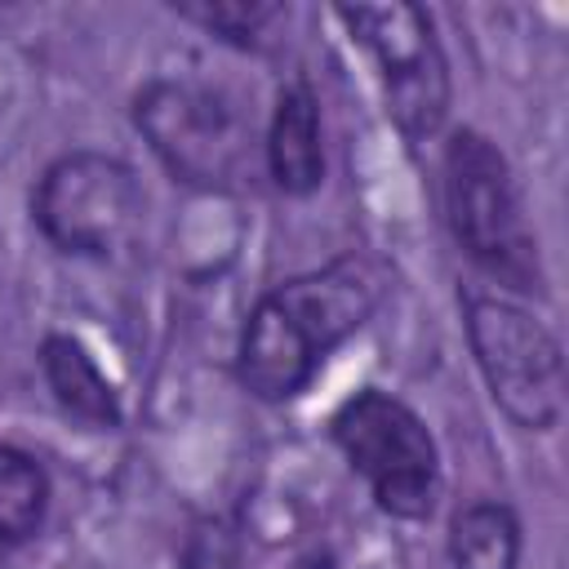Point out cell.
Instances as JSON below:
<instances>
[{
  "mask_svg": "<svg viewBox=\"0 0 569 569\" xmlns=\"http://www.w3.org/2000/svg\"><path fill=\"white\" fill-rule=\"evenodd\" d=\"M169 9L182 22H196L236 49H262L267 31L280 18H289V4H276V0H196V4H169Z\"/></svg>",
  "mask_w": 569,
  "mask_h": 569,
  "instance_id": "cell-12",
  "label": "cell"
},
{
  "mask_svg": "<svg viewBox=\"0 0 569 569\" xmlns=\"http://www.w3.org/2000/svg\"><path fill=\"white\" fill-rule=\"evenodd\" d=\"M333 13L351 31V40L373 58L387 116L396 120V129L409 142L436 138L449 120L453 80L431 9L413 0H391V4H338Z\"/></svg>",
  "mask_w": 569,
  "mask_h": 569,
  "instance_id": "cell-7",
  "label": "cell"
},
{
  "mask_svg": "<svg viewBox=\"0 0 569 569\" xmlns=\"http://www.w3.org/2000/svg\"><path fill=\"white\" fill-rule=\"evenodd\" d=\"M329 440L369 485L382 516L427 520L436 511L445 485L440 445L413 405L382 387H360L333 409Z\"/></svg>",
  "mask_w": 569,
  "mask_h": 569,
  "instance_id": "cell-5",
  "label": "cell"
},
{
  "mask_svg": "<svg viewBox=\"0 0 569 569\" xmlns=\"http://www.w3.org/2000/svg\"><path fill=\"white\" fill-rule=\"evenodd\" d=\"M240 556H244L240 520L227 511H209L187 529L178 569H240Z\"/></svg>",
  "mask_w": 569,
  "mask_h": 569,
  "instance_id": "cell-13",
  "label": "cell"
},
{
  "mask_svg": "<svg viewBox=\"0 0 569 569\" xmlns=\"http://www.w3.org/2000/svg\"><path fill=\"white\" fill-rule=\"evenodd\" d=\"M40 373H44V387L53 391L58 409L71 413L76 422H84L93 431L124 427V405H120L111 378L102 373L98 356L80 338L44 333L40 338Z\"/></svg>",
  "mask_w": 569,
  "mask_h": 569,
  "instance_id": "cell-9",
  "label": "cell"
},
{
  "mask_svg": "<svg viewBox=\"0 0 569 569\" xmlns=\"http://www.w3.org/2000/svg\"><path fill=\"white\" fill-rule=\"evenodd\" d=\"M31 222L67 258H116L142 227L138 173L107 151H62L31 187Z\"/></svg>",
  "mask_w": 569,
  "mask_h": 569,
  "instance_id": "cell-6",
  "label": "cell"
},
{
  "mask_svg": "<svg viewBox=\"0 0 569 569\" xmlns=\"http://www.w3.org/2000/svg\"><path fill=\"white\" fill-rule=\"evenodd\" d=\"M458 302L471 360L498 413L520 431H556L565 418L560 338L507 293L462 289Z\"/></svg>",
  "mask_w": 569,
  "mask_h": 569,
  "instance_id": "cell-4",
  "label": "cell"
},
{
  "mask_svg": "<svg viewBox=\"0 0 569 569\" xmlns=\"http://www.w3.org/2000/svg\"><path fill=\"white\" fill-rule=\"evenodd\" d=\"M53 485L36 453L0 440V551L31 542L44 529Z\"/></svg>",
  "mask_w": 569,
  "mask_h": 569,
  "instance_id": "cell-11",
  "label": "cell"
},
{
  "mask_svg": "<svg viewBox=\"0 0 569 569\" xmlns=\"http://www.w3.org/2000/svg\"><path fill=\"white\" fill-rule=\"evenodd\" d=\"M449 569H520L525 525L502 498H471L449 516Z\"/></svg>",
  "mask_w": 569,
  "mask_h": 569,
  "instance_id": "cell-10",
  "label": "cell"
},
{
  "mask_svg": "<svg viewBox=\"0 0 569 569\" xmlns=\"http://www.w3.org/2000/svg\"><path fill=\"white\" fill-rule=\"evenodd\" d=\"M262 173L280 196L307 200L325 182V124L320 98L307 76L280 84L267 133H262Z\"/></svg>",
  "mask_w": 569,
  "mask_h": 569,
  "instance_id": "cell-8",
  "label": "cell"
},
{
  "mask_svg": "<svg viewBox=\"0 0 569 569\" xmlns=\"http://www.w3.org/2000/svg\"><path fill=\"white\" fill-rule=\"evenodd\" d=\"M382 293L387 267L365 249L262 289L236 338V382L262 405L298 400L325 360L369 325Z\"/></svg>",
  "mask_w": 569,
  "mask_h": 569,
  "instance_id": "cell-1",
  "label": "cell"
},
{
  "mask_svg": "<svg viewBox=\"0 0 569 569\" xmlns=\"http://www.w3.org/2000/svg\"><path fill=\"white\" fill-rule=\"evenodd\" d=\"M440 204H445V227H449L453 244L467 253V262L480 276H489L498 284V293L502 289H511V293L547 289L538 236L529 231L516 169L489 133L458 124L445 138Z\"/></svg>",
  "mask_w": 569,
  "mask_h": 569,
  "instance_id": "cell-2",
  "label": "cell"
},
{
  "mask_svg": "<svg viewBox=\"0 0 569 569\" xmlns=\"http://www.w3.org/2000/svg\"><path fill=\"white\" fill-rule=\"evenodd\" d=\"M133 129L173 182L196 191H244L262 164L253 116L231 89L156 76L133 93Z\"/></svg>",
  "mask_w": 569,
  "mask_h": 569,
  "instance_id": "cell-3",
  "label": "cell"
}]
</instances>
